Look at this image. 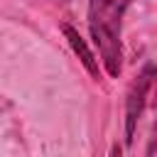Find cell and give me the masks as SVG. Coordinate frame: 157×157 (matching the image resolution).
<instances>
[{
    "mask_svg": "<svg viewBox=\"0 0 157 157\" xmlns=\"http://www.w3.org/2000/svg\"><path fill=\"white\" fill-rule=\"evenodd\" d=\"M61 29H64V37L69 39V44H71V49H74V54L81 59V64L86 66V71L98 81L101 78V69H98V59L93 56V52L88 49V44H86V39L78 34V29H74L71 25H61Z\"/></svg>",
    "mask_w": 157,
    "mask_h": 157,
    "instance_id": "obj_3",
    "label": "cell"
},
{
    "mask_svg": "<svg viewBox=\"0 0 157 157\" xmlns=\"http://www.w3.org/2000/svg\"><path fill=\"white\" fill-rule=\"evenodd\" d=\"M155 74H157L155 64L147 61L145 69L135 76V81H132V86H130V91H128V101H125V140H128V145L132 142L135 125H137L140 113H142V108H145V98H147V91H150V83H152Z\"/></svg>",
    "mask_w": 157,
    "mask_h": 157,
    "instance_id": "obj_2",
    "label": "cell"
},
{
    "mask_svg": "<svg viewBox=\"0 0 157 157\" xmlns=\"http://www.w3.org/2000/svg\"><path fill=\"white\" fill-rule=\"evenodd\" d=\"M132 0H88V29L98 47L103 69L118 78L123 71V17Z\"/></svg>",
    "mask_w": 157,
    "mask_h": 157,
    "instance_id": "obj_1",
    "label": "cell"
}]
</instances>
